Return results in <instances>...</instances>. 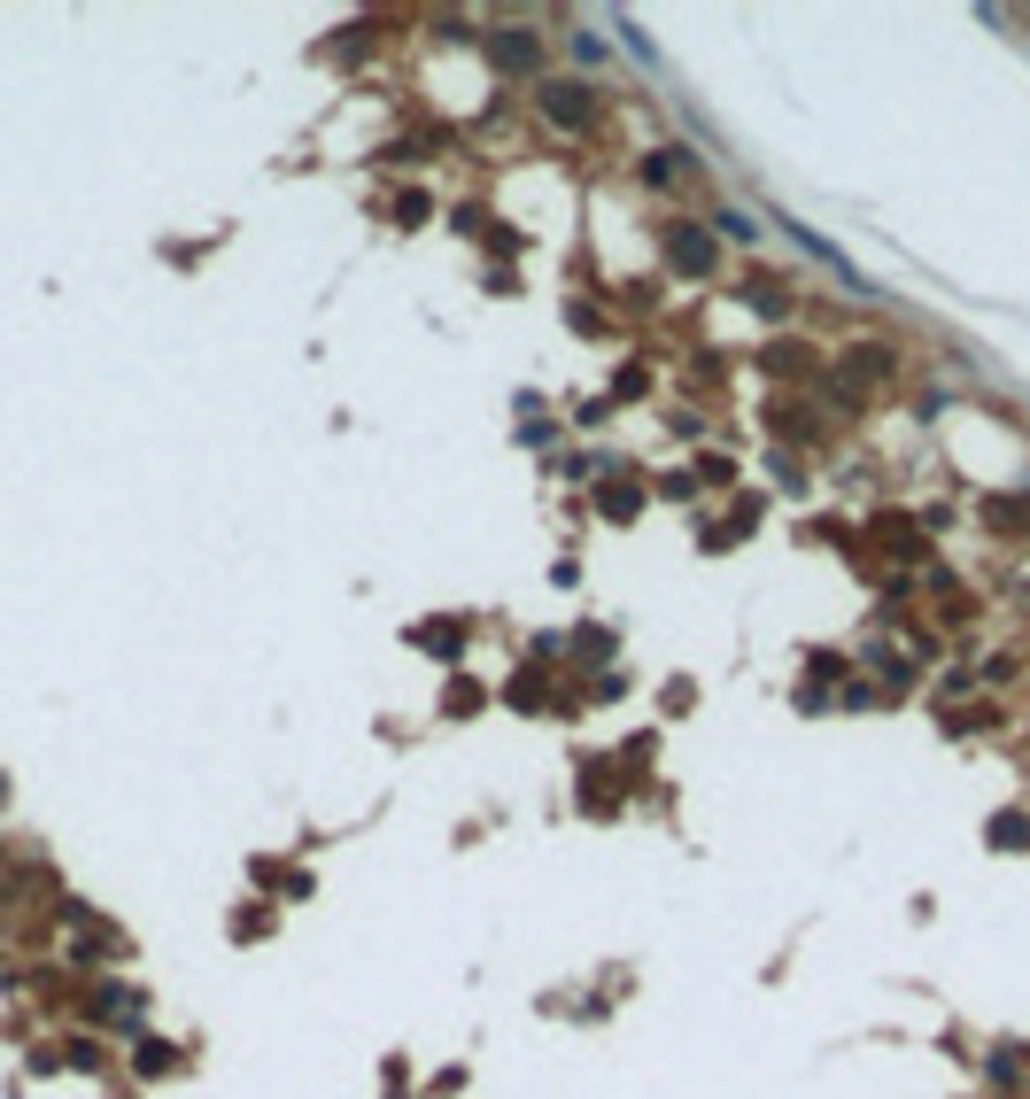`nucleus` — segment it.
<instances>
[{"instance_id":"obj_1","label":"nucleus","mask_w":1030,"mask_h":1099,"mask_svg":"<svg viewBox=\"0 0 1030 1099\" xmlns=\"http://www.w3.org/2000/svg\"><path fill=\"white\" fill-rule=\"evenodd\" d=\"M667 264H675V272H689V279H705V272L720 264V256H713V233H697V225H675V233H667Z\"/></svg>"},{"instance_id":"obj_2","label":"nucleus","mask_w":1030,"mask_h":1099,"mask_svg":"<svg viewBox=\"0 0 1030 1099\" xmlns=\"http://www.w3.org/2000/svg\"><path fill=\"white\" fill-rule=\"evenodd\" d=\"M542 109H550V125H566V133H581V125H589V94H581V86H550V94H542Z\"/></svg>"},{"instance_id":"obj_3","label":"nucleus","mask_w":1030,"mask_h":1099,"mask_svg":"<svg viewBox=\"0 0 1030 1099\" xmlns=\"http://www.w3.org/2000/svg\"><path fill=\"white\" fill-rule=\"evenodd\" d=\"M497 62L504 70H534V39L527 31H497Z\"/></svg>"},{"instance_id":"obj_4","label":"nucleus","mask_w":1030,"mask_h":1099,"mask_svg":"<svg viewBox=\"0 0 1030 1099\" xmlns=\"http://www.w3.org/2000/svg\"><path fill=\"white\" fill-rule=\"evenodd\" d=\"M992 836H1000L1008 852H1023V821H1016V813H1000V821H992Z\"/></svg>"}]
</instances>
